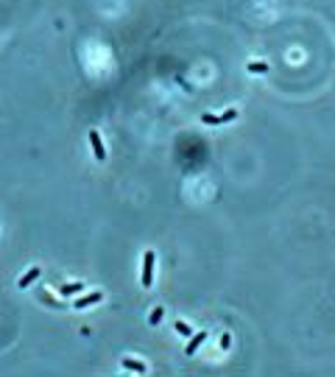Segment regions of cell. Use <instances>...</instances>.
Segmentation results:
<instances>
[{"mask_svg": "<svg viewBox=\"0 0 335 377\" xmlns=\"http://www.w3.org/2000/svg\"><path fill=\"white\" fill-rule=\"evenodd\" d=\"M154 268H157V251L145 249L143 251V277H140V285H143V288H151V285H154Z\"/></svg>", "mask_w": 335, "mask_h": 377, "instance_id": "obj_1", "label": "cell"}, {"mask_svg": "<svg viewBox=\"0 0 335 377\" xmlns=\"http://www.w3.org/2000/svg\"><path fill=\"white\" fill-rule=\"evenodd\" d=\"M237 109L235 107H229L223 115H201V123L204 126H223V123H232V121H237Z\"/></svg>", "mask_w": 335, "mask_h": 377, "instance_id": "obj_2", "label": "cell"}, {"mask_svg": "<svg viewBox=\"0 0 335 377\" xmlns=\"http://www.w3.org/2000/svg\"><path fill=\"white\" fill-rule=\"evenodd\" d=\"M98 302H104V291H93L90 296L76 299V302H73V307H76V310H84V307H93V305H98Z\"/></svg>", "mask_w": 335, "mask_h": 377, "instance_id": "obj_3", "label": "cell"}, {"mask_svg": "<svg viewBox=\"0 0 335 377\" xmlns=\"http://www.w3.org/2000/svg\"><path fill=\"white\" fill-rule=\"evenodd\" d=\"M39 277H42V268H39V265H34V268H28V274H22V277L17 279V288H20V291H25V288H28L31 282H36Z\"/></svg>", "mask_w": 335, "mask_h": 377, "instance_id": "obj_4", "label": "cell"}, {"mask_svg": "<svg viewBox=\"0 0 335 377\" xmlns=\"http://www.w3.org/2000/svg\"><path fill=\"white\" fill-rule=\"evenodd\" d=\"M90 145H93V154L98 162H104L107 159V148H104V142H101V134L98 131H90Z\"/></svg>", "mask_w": 335, "mask_h": 377, "instance_id": "obj_5", "label": "cell"}, {"mask_svg": "<svg viewBox=\"0 0 335 377\" xmlns=\"http://www.w3.org/2000/svg\"><path fill=\"white\" fill-rule=\"evenodd\" d=\"M207 335H210L207 330H201V333H193L190 344L185 347V355H196V352H199V347H201L204 341H207Z\"/></svg>", "mask_w": 335, "mask_h": 377, "instance_id": "obj_6", "label": "cell"}, {"mask_svg": "<svg viewBox=\"0 0 335 377\" xmlns=\"http://www.w3.org/2000/svg\"><path fill=\"white\" fill-rule=\"evenodd\" d=\"M81 291H87V285L84 282H64L62 288H59V296H76V293H81Z\"/></svg>", "mask_w": 335, "mask_h": 377, "instance_id": "obj_7", "label": "cell"}, {"mask_svg": "<svg viewBox=\"0 0 335 377\" xmlns=\"http://www.w3.org/2000/svg\"><path fill=\"white\" fill-rule=\"evenodd\" d=\"M246 67H249V73H254V76H260V73H268V64H265V62H249Z\"/></svg>", "mask_w": 335, "mask_h": 377, "instance_id": "obj_8", "label": "cell"}, {"mask_svg": "<svg viewBox=\"0 0 335 377\" xmlns=\"http://www.w3.org/2000/svg\"><path fill=\"white\" fill-rule=\"evenodd\" d=\"M176 333L182 335V338H187V335H193V330H190V324H187V321H176Z\"/></svg>", "mask_w": 335, "mask_h": 377, "instance_id": "obj_9", "label": "cell"}, {"mask_svg": "<svg viewBox=\"0 0 335 377\" xmlns=\"http://www.w3.org/2000/svg\"><path fill=\"white\" fill-rule=\"evenodd\" d=\"M162 316H165L162 307H154V310H151V316H148V321H151V324H159V321H162Z\"/></svg>", "mask_w": 335, "mask_h": 377, "instance_id": "obj_10", "label": "cell"}, {"mask_svg": "<svg viewBox=\"0 0 335 377\" xmlns=\"http://www.w3.org/2000/svg\"><path fill=\"white\" fill-rule=\"evenodd\" d=\"M123 366H126V369H134V372H145V369H148L145 363H134V361H128V358L123 361Z\"/></svg>", "mask_w": 335, "mask_h": 377, "instance_id": "obj_11", "label": "cell"}]
</instances>
